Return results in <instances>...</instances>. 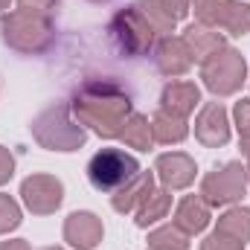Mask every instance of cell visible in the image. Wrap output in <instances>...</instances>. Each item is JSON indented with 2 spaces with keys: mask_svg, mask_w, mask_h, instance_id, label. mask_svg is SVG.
<instances>
[{
  "mask_svg": "<svg viewBox=\"0 0 250 250\" xmlns=\"http://www.w3.org/2000/svg\"><path fill=\"white\" fill-rule=\"evenodd\" d=\"M131 93L111 79H87L73 90L70 111L79 123L102 140H117L131 111Z\"/></svg>",
  "mask_w": 250,
  "mask_h": 250,
  "instance_id": "cell-1",
  "label": "cell"
},
{
  "mask_svg": "<svg viewBox=\"0 0 250 250\" xmlns=\"http://www.w3.org/2000/svg\"><path fill=\"white\" fill-rule=\"evenodd\" d=\"M0 38L21 56H44L56 44V23L47 15L15 9L0 18Z\"/></svg>",
  "mask_w": 250,
  "mask_h": 250,
  "instance_id": "cell-2",
  "label": "cell"
},
{
  "mask_svg": "<svg viewBox=\"0 0 250 250\" xmlns=\"http://www.w3.org/2000/svg\"><path fill=\"white\" fill-rule=\"evenodd\" d=\"M32 137L47 151H79L87 143V128L79 123L70 105L56 102L32 120Z\"/></svg>",
  "mask_w": 250,
  "mask_h": 250,
  "instance_id": "cell-3",
  "label": "cell"
},
{
  "mask_svg": "<svg viewBox=\"0 0 250 250\" xmlns=\"http://www.w3.org/2000/svg\"><path fill=\"white\" fill-rule=\"evenodd\" d=\"M108 41L114 44V50L123 59H143L154 50L157 32L143 18V12L131 3V6L117 9L114 18L108 21Z\"/></svg>",
  "mask_w": 250,
  "mask_h": 250,
  "instance_id": "cell-4",
  "label": "cell"
},
{
  "mask_svg": "<svg viewBox=\"0 0 250 250\" xmlns=\"http://www.w3.org/2000/svg\"><path fill=\"white\" fill-rule=\"evenodd\" d=\"M137 172H140L137 157L125 154L120 148H102L87 163V181H90V187L99 189V192H117Z\"/></svg>",
  "mask_w": 250,
  "mask_h": 250,
  "instance_id": "cell-5",
  "label": "cell"
},
{
  "mask_svg": "<svg viewBox=\"0 0 250 250\" xmlns=\"http://www.w3.org/2000/svg\"><path fill=\"white\" fill-rule=\"evenodd\" d=\"M201 79L209 93L215 96H233L248 82V62L239 50L227 47L218 56H212L207 64H201Z\"/></svg>",
  "mask_w": 250,
  "mask_h": 250,
  "instance_id": "cell-6",
  "label": "cell"
},
{
  "mask_svg": "<svg viewBox=\"0 0 250 250\" xmlns=\"http://www.w3.org/2000/svg\"><path fill=\"white\" fill-rule=\"evenodd\" d=\"M198 23L224 29L236 38L250 32V6L242 0H192Z\"/></svg>",
  "mask_w": 250,
  "mask_h": 250,
  "instance_id": "cell-7",
  "label": "cell"
},
{
  "mask_svg": "<svg viewBox=\"0 0 250 250\" xmlns=\"http://www.w3.org/2000/svg\"><path fill=\"white\" fill-rule=\"evenodd\" d=\"M245 192H248V169L236 160L212 169L201 181V198L209 207H230V204L242 201Z\"/></svg>",
  "mask_w": 250,
  "mask_h": 250,
  "instance_id": "cell-8",
  "label": "cell"
},
{
  "mask_svg": "<svg viewBox=\"0 0 250 250\" xmlns=\"http://www.w3.org/2000/svg\"><path fill=\"white\" fill-rule=\"evenodd\" d=\"M21 201L32 215H53L64 204V184L56 175H29L21 184Z\"/></svg>",
  "mask_w": 250,
  "mask_h": 250,
  "instance_id": "cell-9",
  "label": "cell"
},
{
  "mask_svg": "<svg viewBox=\"0 0 250 250\" xmlns=\"http://www.w3.org/2000/svg\"><path fill=\"white\" fill-rule=\"evenodd\" d=\"M195 137L207 148H221L230 143V117L221 102H207L195 120Z\"/></svg>",
  "mask_w": 250,
  "mask_h": 250,
  "instance_id": "cell-10",
  "label": "cell"
},
{
  "mask_svg": "<svg viewBox=\"0 0 250 250\" xmlns=\"http://www.w3.org/2000/svg\"><path fill=\"white\" fill-rule=\"evenodd\" d=\"M102 236H105L102 218H99L96 212H90V209H76V212H70L67 221H64V242L76 250L99 248Z\"/></svg>",
  "mask_w": 250,
  "mask_h": 250,
  "instance_id": "cell-11",
  "label": "cell"
},
{
  "mask_svg": "<svg viewBox=\"0 0 250 250\" xmlns=\"http://www.w3.org/2000/svg\"><path fill=\"white\" fill-rule=\"evenodd\" d=\"M154 64H157V70L163 73V76H169V79H175V76H184L189 73V67H192V53H189L187 41L184 38H178V35H166V38H160L157 44H154Z\"/></svg>",
  "mask_w": 250,
  "mask_h": 250,
  "instance_id": "cell-12",
  "label": "cell"
},
{
  "mask_svg": "<svg viewBox=\"0 0 250 250\" xmlns=\"http://www.w3.org/2000/svg\"><path fill=\"white\" fill-rule=\"evenodd\" d=\"M154 172H157L160 184L172 192V189L192 187L198 166H195V160H192L189 154H184V151H169V154H160V157H157Z\"/></svg>",
  "mask_w": 250,
  "mask_h": 250,
  "instance_id": "cell-13",
  "label": "cell"
},
{
  "mask_svg": "<svg viewBox=\"0 0 250 250\" xmlns=\"http://www.w3.org/2000/svg\"><path fill=\"white\" fill-rule=\"evenodd\" d=\"M181 38L187 41L189 53H192V62H198V64H207L212 56L227 50L224 32H218L215 26H207V23H192Z\"/></svg>",
  "mask_w": 250,
  "mask_h": 250,
  "instance_id": "cell-14",
  "label": "cell"
},
{
  "mask_svg": "<svg viewBox=\"0 0 250 250\" xmlns=\"http://www.w3.org/2000/svg\"><path fill=\"white\" fill-rule=\"evenodd\" d=\"M198 102H201V90L195 82H169L160 93V111H169L184 120L195 111Z\"/></svg>",
  "mask_w": 250,
  "mask_h": 250,
  "instance_id": "cell-15",
  "label": "cell"
},
{
  "mask_svg": "<svg viewBox=\"0 0 250 250\" xmlns=\"http://www.w3.org/2000/svg\"><path fill=\"white\" fill-rule=\"evenodd\" d=\"M154 189V175L151 172H137L128 184L117 189V192H111V207L117 209V212H134L143 201H146V195Z\"/></svg>",
  "mask_w": 250,
  "mask_h": 250,
  "instance_id": "cell-16",
  "label": "cell"
},
{
  "mask_svg": "<svg viewBox=\"0 0 250 250\" xmlns=\"http://www.w3.org/2000/svg\"><path fill=\"white\" fill-rule=\"evenodd\" d=\"M209 204L201 198V195H187L181 198V204L175 207V224L187 233V236H195V233H204L207 224H209Z\"/></svg>",
  "mask_w": 250,
  "mask_h": 250,
  "instance_id": "cell-17",
  "label": "cell"
},
{
  "mask_svg": "<svg viewBox=\"0 0 250 250\" xmlns=\"http://www.w3.org/2000/svg\"><path fill=\"white\" fill-rule=\"evenodd\" d=\"M169 209H172V192L163 187V189H151L148 195H146V201L134 209V221H137V227H151V224H157L160 218H166L169 215Z\"/></svg>",
  "mask_w": 250,
  "mask_h": 250,
  "instance_id": "cell-18",
  "label": "cell"
},
{
  "mask_svg": "<svg viewBox=\"0 0 250 250\" xmlns=\"http://www.w3.org/2000/svg\"><path fill=\"white\" fill-rule=\"evenodd\" d=\"M151 131H154V143H163V146H178L184 143L189 134V125L184 117H175L169 111H157L151 117Z\"/></svg>",
  "mask_w": 250,
  "mask_h": 250,
  "instance_id": "cell-19",
  "label": "cell"
},
{
  "mask_svg": "<svg viewBox=\"0 0 250 250\" xmlns=\"http://www.w3.org/2000/svg\"><path fill=\"white\" fill-rule=\"evenodd\" d=\"M215 233L233 239V242H250V209L248 207H230L224 215H218V224H215Z\"/></svg>",
  "mask_w": 250,
  "mask_h": 250,
  "instance_id": "cell-20",
  "label": "cell"
},
{
  "mask_svg": "<svg viewBox=\"0 0 250 250\" xmlns=\"http://www.w3.org/2000/svg\"><path fill=\"white\" fill-rule=\"evenodd\" d=\"M120 140H123L128 148H137V151H148L154 146V131H151V120L143 117V114H131L125 120L123 131H120Z\"/></svg>",
  "mask_w": 250,
  "mask_h": 250,
  "instance_id": "cell-21",
  "label": "cell"
},
{
  "mask_svg": "<svg viewBox=\"0 0 250 250\" xmlns=\"http://www.w3.org/2000/svg\"><path fill=\"white\" fill-rule=\"evenodd\" d=\"M134 6H137V9L143 12V18L151 23V29L157 32V38H166V35L175 32L178 21L166 12V6H163L160 0H134Z\"/></svg>",
  "mask_w": 250,
  "mask_h": 250,
  "instance_id": "cell-22",
  "label": "cell"
},
{
  "mask_svg": "<svg viewBox=\"0 0 250 250\" xmlns=\"http://www.w3.org/2000/svg\"><path fill=\"white\" fill-rule=\"evenodd\" d=\"M189 239L175 221L172 224H163L157 230L148 233V248H160V250H189Z\"/></svg>",
  "mask_w": 250,
  "mask_h": 250,
  "instance_id": "cell-23",
  "label": "cell"
},
{
  "mask_svg": "<svg viewBox=\"0 0 250 250\" xmlns=\"http://www.w3.org/2000/svg\"><path fill=\"white\" fill-rule=\"evenodd\" d=\"M21 221H23V212H21L18 201H15L12 195L0 192V236H3V233L18 230V227H21Z\"/></svg>",
  "mask_w": 250,
  "mask_h": 250,
  "instance_id": "cell-24",
  "label": "cell"
},
{
  "mask_svg": "<svg viewBox=\"0 0 250 250\" xmlns=\"http://www.w3.org/2000/svg\"><path fill=\"white\" fill-rule=\"evenodd\" d=\"M233 117H236L239 137H242V140H250V99L236 102V108H233Z\"/></svg>",
  "mask_w": 250,
  "mask_h": 250,
  "instance_id": "cell-25",
  "label": "cell"
},
{
  "mask_svg": "<svg viewBox=\"0 0 250 250\" xmlns=\"http://www.w3.org/2000/svg\"><path fill=\"white\" fill-rule=\"evenodd\" d=\"M201 250H245V245H242V242H233V239H227V236H221V233H212V236L204 239Z\"/></svg>",
  "mask_w": 250,
  "mask_h": 250,
  "instance_id": "cell-26",
  "label": "cell"
},
{
  "mask_svg": "<svg viewBox=\"0 0 250 250\" xmlns=\"http://www.w3.org/2000/svg\"><path fill=\"white\" fill-rule=\"evenodd\" d=\"M18 3H21V9L38 12V15H47V18H53V12L62 6V0H18Z\"/></svg>",
  "mask_w": 250,
  "mask_h": 250,
  "instance_id": "cell-27",
  "label": "cell"
},
{
  "mask_svg": "<svg viewBox=\"0 0 250 250\" xmlns=\"http://www.w3.org/2000/svg\"><path fill=\"white\" fill-rule=\"evenodd\" d=\"M12 175H15V157H12V151L6 146H0V187L9 184Z\"/></svg>",
  "mask_w": 250,
  "mask_h": 250,
  "instance_id": "cell-28",
  "label": "cell"
},
{
  "mask_svg": "<svg viewBox=\"0 0 250 250\" xmlns=\"http://www.w3.org/2000/svg\"><path fill=\"white\" fill-rule=\"evenodd\" d=\"M166 6V12L175 18V21H184L189 12H192V0H160Z\"/></svg>",
  "mask_w": 250,
  "mask_h": 250,
  "instance_id": "cell-29",
  "label": "cell"
},
{
  "mask_svg": "<svg viewBox=\"0 0 250 250\" xmlns=\"http://www.w3.org/2000/svg\"><path fill=\"white\" fill-rule=\"evenodd\" d=\"M0 250H29L26 239H9V242H0Z\"/></svg>",
  "mask_w": 250,
  "mask_h": 250,
  "instance_id": "cell-30",
  "label": "cell"
},
{
  "mask_svg": "<svg viewBox=\"0 0 250 250\" xmlns=\"http://www.w3.org/2000/svg\"><path fill=\"white\" fill-rule=\"evenodd\" d=\"M242 154L250 160V140H242Z\"/></svg>",
  "mask_w": 250,
  "mask_h": 250,
  "instance_id": "cell-31",
  "label": "cell"
},
{
  "mask_svg": "<svg viewBox=\"0 0 250 250\" xmlns=\"http://www.w3.org/2000/svg\"><path fill=\"white\" fill-rule=\"evenodd\" d=\"M9 3H12V0H0V12H3V9H9Z\"/></svg>",
  "mask_w": 250,
  "mask_h": 250,
  "instance_id": "cell-32",
  "label": "cell"
},
{
  "mask_svg": "<svg viewBox=\"0 0 250 250\" xmlns=\"http://www.w3.org/2000/svg\"><path fill=\"white\" fill-rule=\"evenodd\" d=\"M90 3H111V0H90Z\"/></svg>",
  "mask_w": 250,
  "mask_h": 250,
  "instance_id": "cell-33",
  "label": "cell"
},
{
  "mask_svg": "<svg viewBox=\"0 0 250 250\" xmlns=\"http://www.w3.org/2000/svg\"><path fill=\"white\" fill-rule=\"evenodd\" d=\"M245 169H248V184H250V163H248V166H245Z\"/></svg>",
  "mask_w": 250,
  "mask_h": 250,
  "instance_id": "cell-34",
  "label": "cell"
},
{
  "mask_svg": "<svg viewBox=\"0 0 250 250\" xmlns=\"http://www.w3.org/2000/svg\"><path fill=\"white\" fill-rule=\"evenodd\" d=\"M44 250H64V248H44Z\"/></svg>",
  "mask_w": 250,
  "mask_h": 250,
  "instance_id": "cell-35",
  "label": "cell"
},
{
  "mask_svg": "<svg viewBox=\"0 0 250 250\" xmlns=\"http://www.w3.org/2000/svg\"><path fill=\"white\" fill-rule=\"evenodd\" d=\"M146 250H160V248H146Z\"/></svg>",
  "mask_w": 250,
  "mask_h": 250,
  "instance_id": "cell-36",
  "label": "cell"
}]
</instances>
